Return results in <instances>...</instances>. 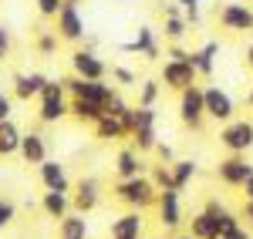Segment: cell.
Instances as JSON below:
<instances>
[{
	"mask_svg": "<svg viewBox=\"0 0 253 239\" xmlns=\"http://www.w3.org/2000/svg\"><path fill=\"white\" fill-rule=\"evenodd\" d=\"M112 192H115V199L122 202V205H128V209H149V205L159 202V189H156V182H152L149 172H145V175H135V179H115Z\"/></svg>",
	"mask_w": 253,
	"mask_h": 239,
	"instance_id": "cell-1",
	"label": "cell"
},
{
	"mask_svg": "<svg viewBox=\"0 0 253 239\" xmlns=\"http://www.w3.org/2000/svg\"><path fill=\"white\" fill-rule=\"evenodd\" d=\"M71 115V98H68V84L64 78L58 81H47L44 91L38 98V121L41 125H58Z\"/></svg>",
	"mask_w": 253,
	"mask_h": 239,
	"instance_id": "cell-2",
	"label": "cell"
},
{
	"mask_svg": "<svg viewBox=\"0 0 253 239\" xmlns=\"http://www.w3.org/2000/svg\"><path fill=\"white\" fill-rule=\"evenodd\" d=\"M64 84H68V95H71V98H88V101H95V104H101V108H108V101L118 95V88L108 84V78L91 81V78L71 74V78H64Z\"/></svg>",
	"mask_w": 253,
	"mask_h": 239,
	"instance_id": "cell-3",
	"label": "cell"
},
{
	"mask_svg": "<svg viewBox=\"0 0 253 239\" xmlns=\"http://www.w3.org/2000/svg\"><path fill=\"white\" fill-rule=\"evenodd\" d=\"M219 145L230 155H247L253 148V118H233L219 128Z\"/></svg>",
	"mask_w": 253,
	"mask_h": 239,
	"instance_id": "cell-4",
	"label": "cell"
},
{
	"mask_svg": "<svg viewBox=\"0 0 253 239\" xmlns=\"http://www.w3.org/2000/svg\"><path fill=\"white\" fill-rule=\"evenodd\" d=\"M203 118H206V91H203V84H189L186 91H179V121L199 132Z\"/></svg>",
	"mask_w": 253,
	"mask_h": 239,
	"instance_id": "cell-5",
	"label": "cell"
},
{
	"mask_svg": "<svg viewBox=\"0 0 253 239\" xmlns=\"http://www.w3.org/2000/svg\"><path fill=\"white\" fill-rule=\"evenodd\" d=\"M159 81H162V88H169V91H186L189 84L199 81V71H196L193 61L166 58V64L159 68Z\"/></svg>",
	"mask_w": 253,
	"mask_h": 239,
	"instance_id": "cell-6",
	"label": "cell"
},
{
	"mask_svg": "<svg viewBox=\"0 0 253 239\" xmlns=\"http://www.w3.org/2000/svg\"><path fill=\"white\" fill-rule=\"evenodd\" d=\"M71 74H78V78H91V81H105L112 74V68L101 61L95 47H75L71 51Z\"/></svg>",
	"mask_w": 253,
	"mask_h": 239,
	"instance_id": "cell-7",
	"label": "cell"
},
{
	"mask_svg": "<svg viewBox=\"0 0 253 239\" xmlns=\"http://www.w3.org/2000/svg\"><path fill=\"white\" fill-rule=\"evenodd\" d=\"M54 31H58V37L68 40V44H78V40H84L88 27H84V17H81V10H78V0H64L61 14L54 17Z\"/></svg>",
	"mask_w": 253,
	"mask_h": 239,
	"instance_id": "cell-8",
	"label": "cell"
},
{
	"mask_svg": "<svg viewBox=\"0 0 253 239\" xmlns=\"http://www.w3.org/2000/svg\"><path fill=\"white\" fill-rule=\"evenodd\" d=\"M250 175H253V162L247 155H226L216 165V179L223 185H230V189H243Z\"/></svg>",
	"mask_w": 253,
	"mask_h": 239,
	"instance_id": "cell-9",
	"label": "cell"
},
{
	"mask_svg": "<svg viewBox=\"0 0 253 239\" xmlns=\"http://www.w3.org/2000/svg\"><path fill=\"white\" fill-rule=\"evenodd\" d=\"M216 17H219V27H223V31H233V34L253 31V7L240 3V0H226V3L216 10Z\"/></svg>",
	"mask_w": 253,
	"mask_h": 239,
	"instance_id": "cell-10",
	"label": "cell"
},
{
	"mask_svg": "<svg viewBox=\"0 0 253 239\" xmlns=\"http://www.w3.org/2000/svg\"><path fill=\"white\" fill-rule=\"evenodd\" d=\"M203 91H206V118L219 121V125L233 121V115H236V101L230 98V91H226V88H219V84H206Z\"/></svg>",
	"mask_w": 253,
	"mask_h": 239,
	"instance_id": "cell-11",
	"label": "cell"
},
{
	"mask_svg": "<svg viewBox=\"0 0 253 239\" xmlns=\"http://www.w3.org/2000/svg\"><path fill=\"white\" fill-rule=\"evenodd\" d=\"M159 222L166 233H175L182 226V199H179V189H159Z\"/></svg>",
	"mask_w": 253,
	"mask_h": 239,
	"instance_id": "cell-12",
	"label": "cell"
},
{
	"mask_svg": "<svg viewBox=\"0 0 253 239\" xmlns=\"http://www.w3.org/2000/svg\"><path fill=\"white\" fill-rule=\"evenodd\" d=\"M118 51L122 54H142L145 61H159V37H156V27H149V24H142L138 27L135 40H128V44H118Z\"/></svg>",
	"mask_w": 253,
	"mask_h": 239,
	"instance_id": "cell-13",
	"label": "cell"
},
{
	"mask_svg": "<svg viewBox=\"0 0 253 239\" xmlns=\"http://www.w3.org/2000/svg\"><path fill=\"white\" fill-rule=\"evenodd\" d=\"M47 81H51V78H47L44 71H24V74H14L10 91H14V98H17V101H31V98H41V91H44Z\"/></svg>",
	"mask_w": 253,
	"mask_h": 239,
	"instance_id": "cell-14",
	"label": "cell"
},
{
	"mask_svg": "<svg viewBox=\"0 0 253 239\" xmlns=\"http://www.w3.org/2000/svg\"><path fill=\"white\" fill-rule=\"evenodd\" d=\"M98 202H101V185H98V179H81L78 185H75V192H71V205H75V212H95Z\"/></svg>",
	"mask_w": 253,
	"mask_h": 239,
	"instance_id": "cell-15",
	"label": "cell"
},
{
	"mask_svg": "<svg viewBox=\"0 0 253 239\" xmlns=\"http://www.w3.org/2000/svg\"><path fill=\"white\" fill-rule=\"evenodd\" d=\"M38 175H41V185L51 189V192H71V179L64 172V165L58 159H44L38 165Z\"/></svg>",
	"mask_w": 253,
	"mask_h": 239,
	"instance_id": "cell-16",
	"label": "cell"
},
{
	"mask_svg": "<svg viewBox=\"0 0 253 239\" xmlns=\"http://www.w3.org/2000/svg\"><path fill=\"white\" fill-rule=\"evenodd\" d=\"M108 236L112 239H142V209H128L118 219L108 222Z\"/></svg>",
	"mask_w": 253,
	"mask_h": 239,
	"instance_id": "cell-17",
	"label": "cell"
},
{
	"mask_svg": "<svg viewBox=\"0 0 253 239\" xmlns=\"http://www.w3.org/2000/svg\"><path fill=\"white\" fill-rule=\"evenodd\" d=\"M145 172H149V165L142 162V152L135 145L122 148L115 155V179H135V175H145Z\"/></svg>",
	"mask_w": 253,
	"mask_h": 239,
	"instance_id": "cell-18",
	"label": "cell"
},
{
	"mask_svg": "<svg viewBox=\"0 0 253 239\" xmlns=\"http://www.w3.org/2000/svg\"><path fill=\"white\" fill-rule=\"evenodd\" d=\"M20 159L27 165H41L47 159V138L41 132H24V141H20Z\"/></svg>",
	"mask_w": 253,
	"mask_h": 239,
	"instance_id": "cell-19",
	"label": "cell"
},
{
	"mask_svg": "<svg viewBox=\"0 0 253 239\" xmlns=\"http://www.w3.org/2000/svg\"><path fill=\"white\" fill-rule=\"evenodd\" d=\"M91 226L84 212H68L64 219H58V239H88Z\"/></svg>",
	"mask_w": 253,
	"mask_h": 239,
	"instance_id": "cell-20",
	"label": "cell"
},
{
	"mask_svg": "<svg viewBox=\"0 0 253 239\" xmlns=\"http://www.w3.org/2000/svg\"><path fill=\"white\" fill-rule=\"evenodd\" d=\"M41 209H44L51 219H64L68 212H75V205H71V192H51V189H44V196H41Z\"/></svg>",
	"mask_w": 253,
	"mask_h": 239,
	"instance_id": "cell-21",
	"label": "cell"
},
{
	"mask_svg": "<svg viewBox=\"0 0 253 239\" xmlns=\"http://www.w3.org/2000/svg\"><path fill=\"white\" fill-rule=\"evenodd\" d=\"M20 141H24V132L14 125V118L0 121V159L20 155Z\"/></svg>",
	"mask_w": 253,
	"mask_h": 239,
	"instance_id": "cell-22",
	"label": "cell"
},
{
	"mask_svg": "<svg viewBox=\"0 0 253 239\" xmlns=\"http://www.w3.org/2000/svg\"><path fill=\"white\" fill-rule=\"evenodd\" d=\"M125 135H132V132L125 128V121L118 118V115H108L105 111V118L95 121V138L98 141H118V138H125Z\"/></svg>",
	"mask_w": 253,
	"mask_h": 239,
	"instance_id": "cell-23",
	"label": "cell"
},
{
	"mask_svg": "<svg viewBox=\"0 0 253 239\" xmlns=\"http://www.w3.org/2000/svg\"><path fill=\"white\" fill-rule=\"evenodd\" d=\"M216 54H219V44H216V40H206L203 47L193 51V64H196V71H199V78H213Z\"/></svg>",
	"mask_w": 253,
	"mask_h": 239,
	"instance_id": "cell-24",
	"label": "cell"
},
{
	"mask_svg": "<svg viewBox=\"0 0 253 239\" xmlns=\"http://www.w3.org/2000/svg\"><path fill=\"white\" fill-rule=\"evenodd\" d=\"M189 233H193L196 239H219V219H216L213 212L199 209L193 219H189Z\"/></svg>",
	"mask_w": 253,
	"mask_h": 239,
	"instance_id": "cell-25",
	"label": "cell"
},
{
	"mask_svg": "<svg viewBox=\"0 0 253 239\" xmlns=\"http://www.w3.org/2000/svg\"><path fill=\"white\" fill-rule=\"evenodd\" d=\"M71 118L81 121V125H95V121L105 118V108L88 98H71Z\"/></svg>",
	"mask_w": 253,
	"mask_h": 239,
	"instance_id": "cell-26",
	"label": "cell"
},
{
	"mask_svg": "<svg viewBox=\"0 0 253 239\" xmlns=\"http://www.w3.org/2000/svg\"><path fill=\"white\" fill-rule=\"evenodd\" d=\"M162 34H166L169 44H182L186 34H189V20H186V14H169L166 24H162Z\"/></svg>",
	"mask_w": 253,
	"mask_h": 239,
	"instance_id": "cell-27",
	"label": "cell"
},
{
	"mask_svg": "<svg viewBox=\"0 0 253 239\" xmlns=\"http://www.w3.org/2000/svg\"><path fill=\"white\" fill-rule=\"evenodd\" d=\"M169 169H172V179H175V189H179V192H182V189L196 179V172H199V165H196L193 159H175V162H169Z\"/></svg>",
	"mask_w": 253,
	"mask_h": 239,
	"instance_id": "cell-28",
	"label": "cell"
},
{
	"mask_svg": "<svg viewBox=\"0 0 253 239\" xmlns=\"http://www.w3.org/2000/svg\"><path fill=\"white\" fill-rule=\"evenodd\" d=\"M159 95H162V81L145 78L142 84H138V104H145V108H156Z\"/></svg>",
	"mask_w": 253,
	"mask_h": 239,
	"instance_id": "cell-29",
	"label": "cell"
},
{
	"mask_svg": "<svg viewBox=\"0 0 253 239\" xmlns=\"http://www.w3.org/2000/svg\"><path fill=\"white\" fill-rule=\"evenodd\" d=\"M149 175H152V182H156V189H175L172 169H169L166 162H159V165H152V169H149Z\"/></svg>",
	"mask_w": 253,
	"mask_h": 239,
	"instance_id": "cell-30",
	"label": "cell"
},
{
	"mask_svg": "<svg viewBox=\"0 0 253 239\" xmlns=\"http://www.w3.org/2000/svg\"><path fill=\"white\" fill-rule=\"evenodd\" d=\"M58 31H41L38 37H34V47H38V54H44V58H47V54H54V51H58Z\"/></svg>",
	"mask_w": 253,
	"mask_h": 239,
	"instance_id": "cell-31",
	"label": "cell"
},
{
	"mask_svg": "<svg viewBox=\"0 0 253 239\" xmlns=\"http://www.w3.org/2000/svg\"><path fill=\"white\" fill-rule=\"evenodd\" d=\"M216 219H219V239H226L230 233L240 229V219H243V216H236V212H230V209H223Z\"/></svg>",
	"mask_w": 253,
	"mask_h": 239,
	"instance_id": "cell-32",
	"label": "cell"
},
{
	"mask_svg": "<svg viewBox=\"0 0 253 239\" xmlns=\"http://www.w3.org/2000/svg\"><path fill=\"white\" fill-rule=\"evenodd\" d=\"M34 7H38V14H41V17L54 20V17L61 14V7H64V0H34Z\"/></svg>",
	"mask_w": 253,
	"mask_h": 239,
	"instance_id": "cell-33",
	"label": "cell"
},
{
	"mask_svg": "<svg viewBox=\"0 0 253 239\" xmlns=\"http://www.w3.org/2000/svg\"><path fill=\"white\" fill-rule=\"evenodd\" d=\"M14 219H17V205H14L10 199H0V233H3Z\"/></svg>",
	"mask_w": 253,
	"mask_h": 239,
	"instance_id": "cell-34",
	"label": "cell"
},
{
	"mask_svg": "<svg viewBox=\"0 0 253 239\" xmlns=\"http://www.w3.org/2000/svg\"><path fill=\"white\" fill-rule=\"evenodd\" d=\"M179 7H182V14H186V20H189V27L193 24H199V7H203V0H179Z\"/></svg>",
	"mask_w": 253,
	"mask_h": 239,
	"instance_id": "cell-35",
	"label": "cell"
},
{
	"mask_svg": "<svg viewBox=\"0 0 253 239\" xmlns=\"http://www.w3.org/2000/svg\"><path fill=\"white\" fill-rule=\"evenodd\" d=\"M112 81H118V84H138V78L128 68H122V64H112Z\"/></svg>",
	"mask_w": 253,
	"mask_h": 239,
	"instance_id": "cell-36",
	"label": "cell"
},
{
	"mask_svg": "<svg viewBox=\"0 0 253 239\" xmlns=\"http://www.w3.org/2000/svg\"><path fill=\"white\" fill-rule=\"evenodd\" d=\"M10 115H14V98H10V95L0 88V121H7Z\"/></svg>",
	"mask_w": 253,
	"mask_h": 239,
	"instance_id": "cell-37",
	"label": "cell"
},
{
	"mask_svg": "<svg viewBox=\"0 0 253 239\" xmlns=\"http://www.w3.org/2000/svg\"><path fill=\"white\" fill-rule=\"evenodd\" d=\"M156 155H159V162H166V165H169V162H175V148H172V145H166V141H159V145H156Z\"/></svg>",
	"mask_w": 253,
	"mask_h": 239,
	"instance_id": "cell-38",
	"label": "cell"
},
{
	"mask_svg": "<svg viewBox=\"0 0 253 239\" xmlns=\"http://www.w3.org/2000/svg\"><path fill=\"white\" fill-rule=\"evenodd\" d=\"M7 54H10V31L0 24V61L7 58Z\"/></svg>",
	"mask_w": 253,
	"mask_h": 239,
	"instance_id": "cell-39",
	"label": "cell"
},
{
	"mask_svg": "<svg viewBox=\"0 0 253 239\" xmlns=\"http://www.w3.org/2000/svg\"><path fill=\"white\" fill-rule=\"evenodd\" d=\"M203 209H206V212H213V216H219V212H223L226 205H223L219 199H206V205H203Z\"/></svg>",
	"mask_w": 253,
	"mask_h": 239,
	"instance_id": "cell-40",
	"label": "cell"
},
{
	"mask_svg": "<svg viewBox=\"0 0 253 239\" xmlns=\"http://www.w3.org/2000/svg\"><path fill=\"white\" fill-rule=\"evenodd\" d=\"M240 216H243L247 222H253V199H247V202H243V209H240Z\"/></svg>",
	"mask_w": 253,
	"mask_h": 239,
	"instance_id": "cell-41",
	"label": "cell"
},
{
	"mask_svg": "<svg viewBox=\"0 0 253 239\" xmlns=\"http://www.w3.org/2000/svg\"><path fill=\"white\" fill-rule=\"evenodd\" d=\"M226 239H253V236H250V233H247V229H243V226H240V229H236V233H230V236H226Z\"/></svg>",
	"mask_w": 253,
	"mask_h": 239,
	"instance_id": "cell-42",
	"label": "cell"
},
{
	"mask_svg": "<svg viewBox=\"0 0 253 239\" xmlns=\"http://www.w3.org/2000/svg\"><path fill=\"white\" fill-rule=\"evenodd\" d=\"M243 196H247V199H253V175L247 179V185H243Z\"/></svg>",
	"mask_w": 253,
	"mask_h": 239,
	"instance_id": "cell-43",
	"label": "cell"
},
{
	"mask_svg": "<svg viewBox=\"0 0 253 239\" xmlns=\"http://www.w3.org/2000/svg\"><path fill=\"white\" fill-rule=\"evenodd\" d=\"M247 68H250V71H253V40H250V44H247Z\"/></svg>",
	"mask_w": 253,
	"mask_h": 239,
	"instance_id": "cell-44",
	"label": "cell"
},
{
	"mask_svg": "<svg viewBox=\"0 0 253 239\" xmlns=\"http://www.w3.org/2000/svg\"><path fill=\"white\" fill-rule=\"evenodd\" d=\"M247 108H253V81H250V91H247Z\"/></svg>",
	"mask_w": 253,
	"mask_h": 239,
	"instance_id": "cell-45",
	"label": "cell"
},
{
	"mask_svg": "<svg viewBox=\"0 0 253 239\" xmlns=\"http://www.w3.org/2000/svg\"><path fill=\"white\" fill-rule=\"evenodd\" d=\"M172 239H196V236H193V233H175Z\"/></svg>",
	"mask_w": 253,
	"mask_h": 239,
	"instance_id": "cell-46",
	"label": "cell"
},
{
	"mask_svg": "<svg viewBox=\"0 0 253 239\" xmlns=\"http://www.w3.org/2000/svg\"><path fill=\"white\" fill-rule=\"evenodd\" d=\"M145 239H159V236H145Z\"/></svg>",
	"mask_w": 253,
	"mask_h": 239,
	"instance_id": "cell-47",
	"label": "cell"
},
{
	"mask_svg": "<svg viewBox=\"0 0 253 239\" xmlns=\"http://www.w3.org/2000/svg\"><path fill=\"white\" fill-rule=\"evenodd\" d=\"M122 3H128V0H122Z\"/></svg>",
	"mask_w": 253,
	"mask_h": 239,
	"instance_id": "cell-48",
	"label": "cell"
}]
</instances>
